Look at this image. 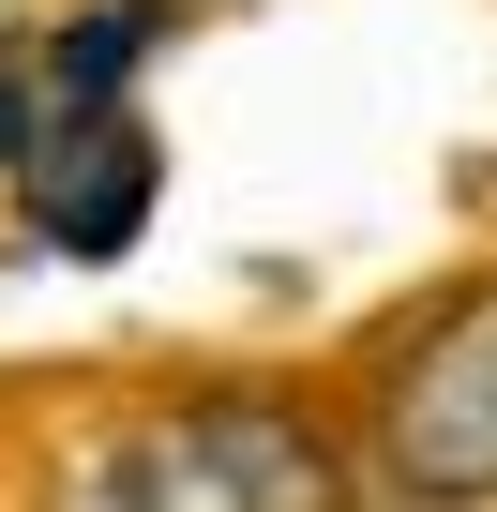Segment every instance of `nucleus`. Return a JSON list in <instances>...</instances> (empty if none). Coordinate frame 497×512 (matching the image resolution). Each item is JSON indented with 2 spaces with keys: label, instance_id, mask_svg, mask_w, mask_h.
<instances>
[{
  "label": "nucleus",
  "instance_id": "39448f33",
  "mask_svg": "<svg viewBox=\"0 0 497 512\" xmlns=\"http://www.w3.org/2000/svg\"><path fill=\"white\" fill-rule=\"evenodd\" d=\"M31 512H151V482H136V422H61L46 467H31Z\"/></svg>",
  "mask_w": 497,
  "mask_h": 512
},
{
  "label": "nucleus",
  "instance_id": "7ed1b4c3",
  "mask_svg": "<svg viewBox=\"0 0 497 512\" xmlns=\"http://www.w3.org/2000/svg\"><path fill=\"white\" fill-rule=\"evenodd\" d=\"M166 211V136L151 106H76L31 136V241L76 256V272H106V256H136Z\"/></svg>",
  "mask_w": 497,
  "mask_h": 512
},
{
  "label": "nucleus",
  "instance_id": "f03ea898",
  "mask_svg": "<svg viewBox=\"0 0 497 512\" xmlns=\"http://www.w3.org/2000/svg\"><path fill=\"white\" fill-rule=\"evenodd\" d=\"M362 452H377V482L407 512H497V272L392 332Z\"/></svg>",
  "mask_w": 497,
  "mask_h": 512
},
{
  "label": "nucleus",
  "instance_id": "423d86ee",
  "mask_svg": "<svg viewBox=\"0 0 497 512\" xmlns=\"http://www.w3.org/2000/svg\"><path fill=\"white\" fill-rule=\"evenodd\" d=\"M31 136H46V46L0 31V166H31Z\"/></svg>",
  "mask_w": 497,
  "mask_h": 512
},
{
  "label": "nucleus",
  "instance_id": "f257e3e1",
  "mask_svg": "<svg viewBox=\"0 0 497 512\" xmlns=\"http://www.w3.org/2000/svg\"><path fill=\"white\" fill-rule=\"evenodd\" d=\"M151 512H362V437L287 377H181L136 407Z\"/></svg>",
  "mask_w": 497,
  "mask_h": 512
},
{
  "label": "nucleus",
  "instance_id": "20e7f679",
  "mask_svg": "<svg viewBox=\"0 0 497 512\" xmlns=\"http://www.w3.org/2000/svg\"><path fill=\"white\" fill-rule=\"evenodd\" d=\"M181 31V0H91L76 31H31L46 46V121H76V106H136V61Z\"/></svg>",
  "mask_w": 497,
  "mask_h": 512
}]
</instances>
